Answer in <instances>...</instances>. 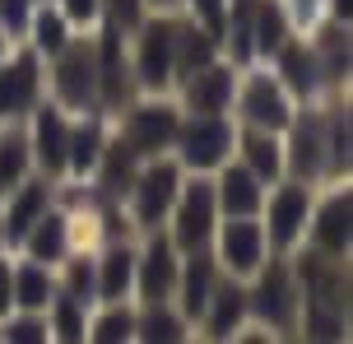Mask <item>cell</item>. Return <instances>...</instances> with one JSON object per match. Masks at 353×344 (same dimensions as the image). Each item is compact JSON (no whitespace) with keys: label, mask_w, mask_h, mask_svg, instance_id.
<instances>
[{"label":"cell","mask_w":353,"mask_h":344,"mask_svg":"<svg viewBox=\"0 0 353 344\" xmlns=\"http://www.w3.org/2000/svg\"><path fill=\"white\" fill-rule=\"evenodd\" d=\"M125 47H130V74L140 93L176 89V10H154L125 37Z\"/></svg>","instance_id":"3"},{"label":"cell","mask_w":353,"mask_h":344,"mask_svg":"<svg viewBox=\"0 0 353 344\" xmlns=\"http://www.w3.org/2000/svg\"><path fill=\"white\" fill-rule=\"evenodd\" d=\"M107 130H112V117H103V112H79V117H70V145H65V177L70 181L93 177V168L103 159V145H107Z\"/></svg>","instance_id":"24"},{"label":"cell","mask_w":353,"mask_h":344,"mask_svg":"<svg viewBox=\"0 0 353 344\" xmlns=\"http://www.w3.org/2000/svg\"><path fill=\"white\" fill-rule=\"evenodd\" d=\"M293 98L279 84V74L265 61H251L237 70V93H232V121L237 126H256V130H283L293 121Z\"/></svg>","instance_id":"6"},{"label":"cell","mask_w":353,"mask_h":344,"mask_svg":"<svg viewBox=\"0 0 353 344\" xmlns=\"http://www.w3.org/2000/svg\"><path fill=\"white\" fill-rule=\"evenodd\" d=\"M302 247L325 252V256H349L353 252V191H349V181H321L316 186Z\"/></svg>","instance_id":"10"},{"label":"cell","mask_w":353,"mask_h":344,"mask_svg":"<svg viewBox=\"0 0 353 344\" xmlns=\"http://www.w3.org/2000/svg\"><path fill=\"white\" fill-rule=\"evenodd\" d=\"M149 10H181V0H144Z\"/></svg>","instance_id":"43"},{"label":"cell","mask_w":353,"mask_h":344,"mask_svg":"<svg viewBox=\"0 0 353 344\" xmlns=\"http://www.w3.org/2000/svg\"><path fill=\"white\" fill-rule=\"evenodd\" d=\"M247 321H251L247 316V279L223 274V279L214 284L210 303H205V312H200V321H195V335H200V340H232Z\"/></svg>","instance_id":"21"},{"label":"cell","mask_w":353,"mask_h":344,"mask_svg":"<svg viewBox=\"0 0 353 344\" xmlns=\"http://www.w3.org/2000/svg\"><path fill=\"white\" fill-rule=\"evenodd\" d=\"M70 252H74L70 214H65V210L52 200V205L37 214V223L23 233V242H19V256H33V261H42V265H61Z\"/></svg>","instance_id":"26"},{"label":"cell","mask_w":353,"mask_h":344,"mask_svg":"<svg viewBox=\"0 0 353 344\" xmlns=\"http://www.w3.org/2000/svg\"><path fill=\"white\" fill-rule=\"evenodd\" d=\"M312 200H316V186L312 181H298V177H279L274 186H265V200H261V214L256 219H261V228H265L270 252L288 256L293 247H302Z\"/></svg>","instance_id":"7"},{"label":"cell","mask_w":353,"mask_h":344,"mask_svg":"<svg viewBox=\"0 0 353 344\" xmlns=\"http://www.w3.org/2000/svg\"><path fill=\"white\" fill-rule=\"evenodd\" d=\"M52 200H56V181L42 177V172H28L14 191H5V196H0V252L14 256L23 233L37 223V214H42Z\"/></svg>","instance_id":"17"},{"label":"cell","mask_w":353,"mask_h":344,"mask_svg":"<svg viewBox=\"0 0 353 344\" xmlns=\"http://www.w3.org/2000/svg\"><path fill=\"white\" fill-rule=\"evenodd\" d=\"M154 14L144 0H103V19L98 23H112V28H121V33H135L144 19Z\"/></svg>","instance_id":"36"},{"label":"cell","mask_w":353,"mask_h":344,"mask_svg":"<svg viewBox=\"0 0 353 344\" xmlns=\"http://www.w3.org/2000/svg\"><path fill=\"white\" fill-rule=\"evenodd\" d=\"M283 140V177H298L321 186L325 181V126H321V98L298 103L293 121L279 130Z\"/></svg>","instance_id":"11"},{"label":"cell","mask_w":353,"mask_h":344,"mask_svg":"<svg viewBox=\"0 0 353 344\" xmlns=\"http://www.w3.org/2000/svg\"><path fill=\"white\" fill-rule=\"evenodd\" d=\"M47 98L79 117V112H103L98 108V61H93V28L74 33L61 52L47 61Z\"/></svg>","instance_id":"4"},{"label":"cell","mask_w":353,"mask_h":344,"mask_svg":"<svg viewBox=\"0 0 353 344\" xmlns=\"http://www.w3.org/2000/svg\"><path fill=\"white\" fill-rule=\"evenodd\" d=\"M121 28L112 23H98L93 28V61H98V108L103 117H117V112L135 98V74H130V47H125Z\"/></svg>","instance_id":"13"},{"label":"cell","mask_w":353,"mask_h":344,"mask_svg":"<svg viewBox=\"0 0 353 344\" xmlns=\"http://www.w3.org/2000/svg\"><path fill=\"white\" fill-rule=\"evenodd\" d=\"M10 47H14V37H10V33H5V28H0V61L10 56Z\"/></svg>","instance_id":"44"},{"label":"cell","mask_w":353,"mask_h":344,"mask_svg":"<svg viewBox=\"0 0 353 344\" xmlns=\"http://www.w3.org/2000/svg\"><path fill=\"white\" fill-rule=\"evenodd\" d=\"M288 23H293V33H307V28H316L321 19H325V0H279Z\"/></svg>","instance_id":"38"},{"label":"cell","mask_w":353,"mask_h":344,"mask_svg":"<svg viewBox=\"0 0 353 344\" xmlns=\"http://www.w3.org/2000/svg\"><path fill=\"white\" fill-rule=\"evenodd\" d=\"M307 42H312V52H316V65H321V84H325V98H335V93H349V70H353L349 23L321 19L316 28H307Z\"/></svg>","instance_id":"20"},{"label":"cell","mask_w":353,"mask_h":344,"mask_svg":"<svg viewBox=\"0 0 353 344\" xmlns=\"http://www.w3.org/2000/svg\"><path fill=\"white\" fill-rule=\"evenodd\" d=\"M288 37H293V23H288L279 0H251V52H256V61H270Z\"/></svg>","instance_id":"31"},{"label":"cell","mask_w":353,"mask_h":344,"mask_svg":"<svg viewBox=\"0 0 353 344\" xmlns=\"http://www.w3.org/2000/svg\"><path fill=\"white\" fill-rule=\"evenodd\" d=\"M23 130H28V149H33V172L61 181L65 177V145H70V112L52 98H42L23 117Z\"/></svg>","instance_id":"14"},{"label":"cell","mask_w":353,"mask_h":344,"mask_svg":"<svg viewBox=\"0 0 353 344\" xmlns=\"http://www.w3.org/2000/svg\"><path fill=\"white\" fill-rule=\"evenodd\" d=\"M176 265L181 252L172 247V237L154 228L140 233V252H135V303H163L176 289Z\"/></svg>","instance_id":"18"},{"label":"cell","mask_w":353,"mask_h":344,"mask_svg":"<svg viewBox=\"0 0 353 344\" xmlns=\"http://www.w3.org/2000/svg\"><path fill=\"white\" fill-rule=\"evenodd\" d=\"M10 265H14V256L0 252V316L14 307V293H10Z\"/></svg>","instance_id":"41"},{"label":"cell","mask_w":353,"mask_h":344,"mask_svg":"<svg viewBox=\"0 0 353 344\" xmlns=\"http://www.w3.org/2000/svg\"><path fill=\"white\" fill-rule=\"evenodd\" d=\"M74 33H79V28H74L70 19L61 14V5H56V0H37V5H33V19H28V33H23V42H28V47H33L42 61H52V56L61 52V47H65Z\"/></svg>","instance_id":"30"},{"label":"cell","mask_w":353,"mask_h":344,"mask_svg":"<svg viewBox=\"0 0 353 344\" xmlns=\"http://www.w3.org/2000/svg\"><path fill=\"white\" fill-rule=\"evenodd\" d=\"M181 14H191L195 23H205L210 33H219L223 14H228V0H181Z\"/></svg>","instance_id":"39"},{"label":"cell","mask_w":353,"mask_h":344,"mask_svg":"<svg viewBox=\"0 0 353 344\" xmlns=\"http://www.w3.org/2000/svg\"><path fill=\"white\" fill-rule=\"evenodd\" d=\"M223 279V270H219V261H214L210 247H195V252H181V265H176V289H172V303L181 307V316L186 321H200V312H205V303H210L214 284Z\"/></svg>","instance_id":"22"},{"label":"cell","mask_w":353,"mask_h":344,"mask_svg":"<svg viewBox=\"0 0 353 344\" xmlns=\"http://www.w3.org/2000/svg\"><path fill=\"white\" fill-rule=\"evenodd\" d=\"M232 93H237V65L228 56H214L210 65L191 70L172 89L181 112H205V117H232Z\"/></svg>","instance_id":"16"},{"label":"cell","mask_w":353,"mask_h":344,"mask_svg":"<svg viewBox=\"0 0 353 344\" xmlns=\"http://www.w3.org/2000/svg\"><path fill=\"white\" fill-rule=\"evenodd\" d=\"M33 5H37V0H0V28L14 37V42H23V33H28Z\"/></svg>","instance_id":"37"},{"label":"cell","mask_w":353,"mask_h":344,"mask_svg":"<svg viewBox=\"0 0 353 344\" xmlns=\"http://www.w3.org/2000/svg\"><path fill=\"white\" fill-rule=\"evenodd\" d=\"M195 326L181 316L172 298H163V303H135V340L144 344H181L191 340Z\"/></svg>","instance_id":"29"},{"label":"cell","mask_w":353,"mask_h":344,"mask_svg":"<svg viewBox=\"0 0 353 344\" xmlns=\"http://www.w3.org/2000/svg\"><path fill=\"white\" fill-rule=\"evenodd\" d=\"M52 330H47V312H23L10 307L0 316V344H47Z\"/></svg>","instance_id":"35"},{"label":"cell","mask_w":353,"mask_h":344,"mask_svg":"<svg viewBox=\"0 0 353 344\" xmlns=\"http://www.w3.org/2000/svg\"><path fill=\"white\" fill-rule=\"evenodd\" d=\"M56 5H61V14L70 19L79 33L98 28V19H103V0H56Z\"/></svg>","instance_id":"40"},{"label":"cell","mask_w":353,"mask_h":344,"mask_svg":"<svg viewBox=\"0 0 353 344\" xmlns=\"http://www.w3.org/2000/svg\"><path fill=\"white\" fill-rule=\"evenodd\" d=\"M321 126H325V181H349V163H353V112H349V93L321 98Z\"/></svg>","instance_id":"25"},{"label":"cell","mask_w":353,"mask_h":344,"mask_svg":"<svg viewBox=\"0 0 353 344\" xmlns=\"http://www.w3.org/2000/svg\"><path fill=\"white\" fill-rule=\"evenodd\" d=\"M28 172H33V149L23 121H0V196L14 191Z\"/></svg>","instance_id":"32"},{"label":"cell","mask_w":353,"mask_h":344,"mask_svg":"<svg viewBox=\"0 0 353 344\" xmlns=\"http://www.w3.org/2000/svg\"><path fill=\"white\" fill-rule=\"evenodd\" d=\"M10 293H14V307L23 312H47V303L56 298V265H42L33 256H19L10 265Z\"/></svg>","instance_id":"28"},{"label":"cell","mask_w":353,"mask_h":344,"mask_svg":"<svg viewBox=\"0 0 353 344\" xmlns=\"http://www.w3.org/2000/svg\"><path fill=\"white\" fill-rule=\"evenodd\" d=\"M176 126H181V103L172 93H135L117 117H112V130L135 159H159V154H172Z\"/></svg>","instance_id":"1"},{"label":"cell","mask_w":353,"mask_h":344,"mask_svg":"<svg viewBox=\"0 0 353 344\" xmlns=\"http://www.w3.org/2000/svg\"><path fill=\"white\" fill-rule=\"evenodd\" d=\"M210 252L219 261V270L232 279H251L261 270V261L270 256L261 219H219V228L210 237Z\"/></svg>","instance_id":"15"},{"label":"cell","mask_w":353,"mask_h":344,"mask_svg":"<svg viewBox=\"0 0 353 344\" xmlns=\"http://www.w3.org/2000/svg\"><path fill=\"white\" fill-rule=\"evenodd\" d=\"M265 65L279 74V84L288 89V98H293V103H316V98H325L321 65H316V52H312L307 33H293V37L279 47V52L265 61Z\"/></svg>","instance_id":"19"},{"label":"cell","mask_w":353,"mask_h":344,"mask_svg":"<svg viewBox=\"0 0 353 344\" xmlns=\"http://www.w3.org/2000/svg\"><path fill=\"white\" fill-rule=\"evenodd\" d=\"M214 228H219V200H214V181L205 172H186L181 191H176L172 210L163 219V233L172 237L176 252H195L210 247Z\"/></svg>","instance_id":"9"},{"label":"cell","mask_w":353,"mask_h":344,"mask_svg":"<svg viewBox=\"0 0 353 344\" xmlns=\"http://www.w3.org/2000/svg\"><path fill=\"white\" fill-rule=\"evenodd\" d=\"M237 145V121L232 117H205V112H181V126L172 140V159L181 172H205L223 168Z\"/></svg>","instance_id":"8"},{"label":"cell","mask_w":353,"mask_h":344,"mask_svg":"<svg viewBox=\"0 0 353 344\" xmlns=\"http://www.w3.org/2000/svg\"><path fill=\"white\" fill-rule=\"evenodd\" d=\"M42 98H47V61L28 42H14L0 61V121H23Z\"/></svg>","instance_id":"12"},{"label":"cell","mask_w":353,"mask_h":344,"mask_svg":"<svg viewBox=\"0 0 353 344\" xmlns=\"http://www.w3.org/2000/svg\"><path fill=\"white\" fill-rule=\"evenodd\" d=\"M88 312H93V307H84V303H74L70 293L56 289V298L47 303V330H52V340L79 344L88 335Z\"/></svg>","instance_id":"34"},{"label":"cell","mask_w":353,"mask_h":344,"mask_svg":"<svg viewBox=\"0 0 353 344\" xmlns=\"http://www.w3.org/2000/svg\"><path fill=\"white\" fill-rule=\"evenodd\" d=\"M232 159L247 168L256 181L274 186V181L283 177V140H279V130L237 126V145H232Z\"/></svg>","instance_id":"27"},{"label":"cell","mask_w":353,"mask_h":344,"mask_svg":"<svg viewBox=\"0 0 353 344\" xmlns=\"http://www.w3.org/2000/svg\"><path fill=\"white\" fill-rule=\"evenodd\" d=\"M210 181H214V200H219V219H256L261 214L265 181H256L237 159H228L223 168H214Z\"/></svg>","instance_id":"23"},{"label":"cell","mask_w":353,"mask_h":344,"mask_svg":"<svg viewBox=\"0 0 353 344\" xmlns=\"http://www.w3.org/2000/svg\"><path fill=\"white\" fill-rule=\"evenodd\" d=\"M181 177H186V172H181V163H176L172 154L144 159V163L135 168V177H130V186H125V200H121V210H125V219H130L135 237L163 228V219H168V210H172L176 191H181Z\"/></svg>","instance_id":"5"},{"label":"cell","mask_w":353,"mask_h":344,"mask_svg":"<svg viewBox=\"0 0 353 344\" xmlns=\"http://www.w3.org/2000/svg\"><path fill=\"white\" fill-rule=\"evenodd\" d=\"M84 340L93 344H125L135 340V303H98L88 312V335Z\"/></svg>","instance_id":"33"},{"label":"cell","mask_w":353,"mask_h":344,"mask_svg":"<svg viewBox=\"0 0 353 344\" xmlns=\"http://www.w3.org/2000/svg\"><path fill=\"white\" fill-rule=\"evenodd\" d=\"M325 19H335V23H349V19H353V0H325Z\"/></svg>","instance_id":"42"},{"label":"cell","mask_w":353,"mask_h":344,"mask_svg":"<svg viewBox=\"0 0 353 344\" xmlns=\"http://www.w3.org/2000/svg\"><path fill=\"white\" fill-rule=\"evenodd\" d=\"M298 307L302 293L293 279V261L270 252L261 261V270L247 279V316L256 326H265L274 340H283V335H298Z\"/></svg>","instance_id":"2"}]
</instances>
